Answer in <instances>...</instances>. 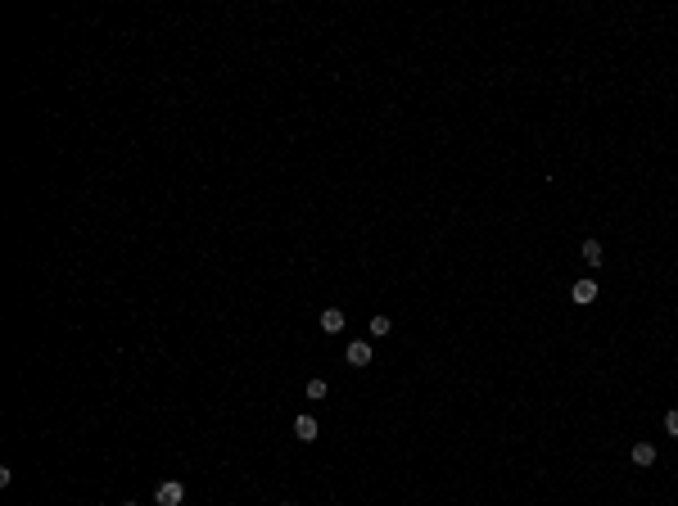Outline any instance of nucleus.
Listing matches in <instances>:
<instances>
[{
    "mask_svg": "<svg viewBox=\"0 0 678 506\" xmlns=\"http://www.w3.org/2000/svg\"><path fill=\"white\" fill-rule=\"evenodd\" d=\"M280 506H294V502H280Z\"/></svg>",
    "mask_w": 678,
    "mask_h": 506,
    "instance_id": "nucleus-12",
    "label": "nucleus"
},
{
    "mask_svg": "<svg viewBox=\"0 0 678 506\" xmlns=\"http://www.w3.org/2000/svg\"><path fill=\"white\" fill-rule=\"evenodd\" d=\"M344 357H348V367H371V344H366V339H353V344L344 348Z\"/></svg>",
    "mask_w": 678,
    "mask_h": 506,
    "instance_id": "nucleus-2",
    "label": "nucleus"
},
{
    "mask_svg": "<svg viewBox=\"0 0 678 506\" xmlns=\"http://www.w3.org/2000/svg\"><path fill=\"white\" fill-rule=\"evenodd\" d=\"M154 502L159 506H181L185 502V484L181 479H163V484L154 488Z\"/></svg>",
    "mask_w": 678,
    "mask_h": 506,
    "instance_id": "nucleus-1",
    "label": "nucleus"
},
{
    "mask_svg": "<svg viewBox=\"0 0 678 506\" xmlns=\"http://www.w3.org/2000/svg\"><path fill=\"white\" fill-rule=\"evenodd\" d=\"M633 465H656V448H651V443H633Z\"/></svg>",
    "mask_w": 678,
    "mask_h": 506,
    "instance_id": "nucleus-7",
    "label": "nucleus"
},
{
    "mask_svg": "<svg viewBox=\"0 0 678 506\" xmlns=\"http://www.w3.org/2000/svg\"><path fill=\"white\" fill-rule=\"evenodd\" d=\"M570 299L579 303V308H588V303L597 299V280H574V285H570Z\"/></svg>",
    "mask_w": 678,
    "mask_h": 506,
    "instance_id": "nucleus-3",
    "label": "nucleus"
},
{
    "mask_svg": "<svg viewBox=\"0 0 678 506\" xmlns=\"http://www.w3.org/2000/svg\"><path fill=\"white\" fill-rule=\"evenodd\" d=\"M579 253H583V262H588V267H602V262H606L602 240H583V249H579Z\"/></svg>",
    "mask_w": 678,
    "mask_h": 506,
    "instance_id": "nucleus-5",
    "label": "nucleus"
},
{
    "mask_svg": "<svg viewBox=\"0 0 678 506\" xmlns=\"http://www.w3.org/2000/svg\"><path fill=\"white\" fill-rule=\"evenodd\" d=\"M294 439L299 443H317V420L313 416H294Z\"/></svg>",
    "mask_w": 678,
    "mask_h": 506,
    "instance_id": "nucleus-4",
    "label": "nucleus"
},
{
    "mask_svg": "<svg viewBox=\"0 0 678 506\" xmlns=\"http://www.w3.org/2000/svg\"><path fill=\"white\" fill-rule=\"evenodd\" d=\"M665 434H674V439H678V407L665 411Z\"/></svg>",
    "mask_w": 678,
    "mask_h": 506,
    "instance_id": "nucleus-10",
    "label": "nucleus"
},
{
    "mask_svg": "<svg viewBox=\"0 0 678 506\" xmlns=\"http://www.w3.org/2000/svg\"><path fill=\"white\" fill-rule=\"evenodd\" d=\"M122 506H136V502H122Z\"/></svg>",
    "mask_w": 678,
    "mask_h": 506,
    "instance_id": "nucleus-11",
    "label": "nucleus"
},
{
    "mask_svg": "<svg viewBox=\"0 0 678 506\" xmlns=\"http://www.w3.org/2000/svg\"><path fill=\"white\" fill-rule=\"evenodd\" d=\"M303 393H308V398H317V402H321V398H326V380H308V389H303Z\"/></svg>",
    "mask_w": 678,
    "mask_h": 506,
    "instance_id": "nucleus-9",
    "label": "nucleus"
},
{
    "mask_svg": "<svg viewBox=\"0 0 678 506\" xmlns=\"http://www.w3.org/2000/svg\"><path fill=\"white\" fill-rule=\"evenodd\" d=\"M321 330L326 334H339V330H344V312H339V308H326V312H321Z\"/></svg>",
    "mask_w": 678,
    "mask_h": 506,
    "instance_id": "nucleus-6",
    "label": "nucleus"
},
{
    "mask_svg": "<svg viewBox=\"0 0 678 506\" xmlns=\"http://www.w3.org/2000/svg\"><path fill=\"white\" fill-rule=\"evenodd\" d=\"M366 330H371V339H385V334H389V317H371Z\"/></svg>",
    "mask_w": 678,
    "mask_h": 506,
    "instance_id": "nucleus-8",
    "label": "nucleus"
}]
</instances>
